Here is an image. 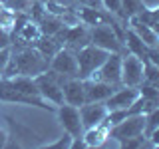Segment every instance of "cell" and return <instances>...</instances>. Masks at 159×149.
Masks as SVG:
<instances>
[{
    "label": "cell",
    "mask_w": 159,
    "mask_h": 149,
    "mask_svg": "<svg viewBox=\"0 0 159 149\" xmlns=\"http://www.w3.org/2000/svg\"><path fill=\"white\" fill-rule=\"evenodd\" d=\"M12 58H14V64H16V70H18L20 76L36 78V76L50 70V60L46 56H42L34 46H26V48L16 50L12 54Z\"/></svg>",
    "instance_id": "6da1fadb"
},
{
    "label": "cell",
    "mask_w": 159,
    "mask_h": 149,
    "mask_svg": "<svg viewBox=\"0 0 159 149\" xmlns=\"http://www.w3.org/2000/svg\"><path fill=\"white\" fill-rule=\"evenodd\" d=\"M89 44L106 50L109 54H127L125 52V44H123V38L113 30L109 24H98V26H92L89 30Z\"/></svg>",
    "instance_id": "7a4b0ae2"
},
{
    "label": "cell",
    "mask_w": 159,
    "mask_h": 149,
    "mask_svg": "<svg viewBox=\"0 0 159 149\" xmlns=\"http://www.w3.org/2000/svg\"><path fill=\"white\" fill-rule=\"evenodd\" d=\"M109 56V52L106 50L93 46V44H88L84 46L82 50L76 52V58H78V78L80 79H86L89 78L96 70L106 62V58Z\"/></svg>",
    "instance_id": "3957f363"
},
{
    "label": "cell",
    "mask_w": 159,
    "mask_h": 149,
    "mask_svg": "<svg viewBox=\"0 0 159 149\" xmlns=\"http://www.w3.org/2000/svg\"><path fill=\"white\" fill-rule=\"evenodd\" d=\"M145 135V115L141 113H129L125 119H121L113 127H109V137L121 141V139Z\"/></svg>",
    "instance_id": "277c9868"
},
{
    "label": "cell",
    "mask_w": 159,
    "mask_h": 149,
    "mask_svg": "<svg viewBox=\"0 0 159 149\" xmlns=\"http://www.w3.org/2000/svg\"><path fill=\"white\" fill-rule=\"evenodd\" d=\"M36 79V88H38V93L44 102L52 103V106H60L64 103V89H62V84L58 82V78L54 76V72H44L40 76L34 78Z\"/></svg>",
    "instance_id": "5b68a950"
},
{
    "label": "cell",
    "mask_w": 159,
    "mask_h": 149,
    "mask_svg": "<svg viewBox=\"0 0 159 149\" xmlns=\"http://www.w3.org/2000/svg\"><path fill=\"white\" fill-rule=\"evenodd\" d=\"M145 79V62L133 54L121 56V86L139 88Z\"/></svg>",
    "instance_id": "8992f818"
},
{
    "label": "cell",
    "mask_w": 159,
    "mask_h": 149,
    "mask_svg": "<svg viewBox=\"0 0 159 149\" xmlns=\"http://www.w3.org/2000/svg\"><path fill=\"white\" fill-rule=\"evenodd\" d=\"M0 102L6 103H24V106H36L42 109H50V111H56V106H50L48 102H44L42 97H30L20 93L16 88L10 84L8 78H0Z\"/></svg>",
    "instance_id": "52a82bcc"
},
{
    "label": "cell",
    "mask_w": 159,
    "mask_h": 149,
    "mask_svg": "<svg viewBox=\"0 0 159 149\" xmlns=\"http://www.w3.org/2000/svg\"><path fill=\"white\" fill-rule=\"evenodd\" d=\"M56 115L66 133H70L72 137L84 135V123H82V117H80V107L70 106V103L64 102L56 107Z\"/></svg>",
    "instance_id": "ba28073f"
},
{
    "label": "cell",
    "mask_w": 159,
    "mask_h": 149,
    "mask_svg": "<svg viewBox=\"0 0 159 149\" xmlns=\"http://www.w3.org/2000/svg\"><path fill=\"white\" fill-rule=\"evenodd\" d=\"M121 56L123 54H109L106 62L89 78L106 82V84H113V86H121Z\"/></svg>",
    "instance_id": "9c48e42d"
},
{
    "label": "cell",
    "mask_w": 159,
    "mask_h": 149,
    "mask_svg": "<svg viewBox=\"0 0 159 149\" xmlns=\"http://www.w3.org/2000/svg\"><path fill=\"white\" fill-rule=\"evenodd\" d=\"M50 70L56 74H62L66 78H78V58L76 52L68 48H60L52 58H50Z\"/></svg>",
    "instance_id": "30bf717a"
},
{
    "label": "cell",
    "mask_w": 159,
    "mask_h": 149,
    "mask_svg": "<svg viewBox=\"0 0 159 149\" xmlns=\"http://www.w3.org/2000/svg\"><path fill=\"white\" fill-rule=\"evenodd\" d=\"M139 93H141V92H139V88L119 86L103 103H106L107 111H111V109H129V107L133 106V102L139 97Z\"/></svg>",
    "instance_id": "8fae6325"
},
{
    "label": "cell",
    "mask_w": 159,
    "mask_h": 149,
    "mask_svg": "<svg viewBox=\"0 0 159 149\" xmlns=\"http://www.w3.org/2000/svg\"><path fill=\"white\" fill-rule=\"evenodd\" d=\"M107 115V107L103 102H86L84 106H80V117L84 123V131L88 127H96L99 123H103V119Z\"/></svg>",
    "instance_id": "7c38bea8"
},
{
    "label": "cell",
    "mask_w": 159,
    "mask_h": 149,
    "mask_svg": "<svg viewBox=\"0 0 159 149\" xmlns=\"http://www.w3.org/2000/svg\"><path fill=\"white\" fill-rule=\"evenodd\" d=\"M119 86L113 84H106L93 78H86L84 79V89H86V102H106V99L116 92Z\"/></svg>",
    "instance_id": "4fadbf2b"
},
{
    "label": "cell",
    "mask_w": 159,
    "mask_h": 149,
    "mask_svg": "<svg viewBox=\"0 0 159 149\" xmlns=\"http://www.w3.org/2000/svg\"><path fill=\"white\" fill-rule=\"evenodd\" d=\"M64 89V102L70 103V106H84L86 103V89H84V79L80 78H68L66 82L62 84Z\"/></svg>",
    "instance_id": "5bb4252c"
},
{
    "label": "cell",
    "mask_w": 159,
    "mask_h": 149,
    "mask_svg": "<svg viewBox=\"0 0 159 149\" xmlns=\"http://www.w3.org/2000/svg\"><path fill=\"white\" fill-rule=\"evenodd\" d=\"M129 24H131V30L143 40V44H145L147 48H155V46H157V42H159V34H157V30H155V28H151L149 24L141 22V20L135 18V16L129 18Z\"/></svg>",
    "instance_id": "9a60e30c"
},
{
    "label": "cell",
    "mask_w": 159,
    "mask_h": 149,
    "mask_svg": "<svg viewBox=\"0 0 159 149\" xmlns=\"http://www.w3.org/2000/svg\"><path fill=\"white\" fill-rule=\"evenodd\" d=\"M123 44H125V52H127V54H133V56L141 58L143 62H147V52H149V48L143 44V40L139 38L131 28H127L125 34H123Z\"/></svg>",
    "instance_id": "2e32d148"
},
{
    "label": "cell",
    "mask_w": 159,
    "mask_h": 149,
    "mask_svg": "<svg viewBox=\"0 0 159 149\" xmlns=\"http://www.w3.org/2000/svg\"><path fill=\"white\" fill-rule=\"evenodd\" d=\"M109 137V127L106 123H99L96 127H88L84 131V141L88 147H99L103 145V141Z\"/></svg>",
    "instance_id": "e0dca14e"
},
{
    "label": "cell",
    "mask_w": 159,
    "mask_h": 149,
    "mask_svg": "<svg viewBox=\"0 0 159 149\" xmlns=\"http://www.w3.org/2000/svg\"><path fill=\"white\" fill-rule=\"evenodd\" d=\"M34 48H36L38 52L42 54V56H46V58L50 60L60 48H62V44L58 42L56 36H46V34H40V38L34 42Z\"/></svg>",
    "instance_id": "ac0fdd59"
},
{
    "label": "cell",
    "mask_w": 159,
    "mask_h": 149,
    "mask_svg": "<svg viewBox=\"0 0 159 149\" xmlns=\"http://www.w3.org/2000/svg\"><path fill=\"white\" fill-rule=\"evenodd\" d=\"M157 127H159V106L145 113V137L153 131V129H157Z\"/></svg>",
    "instance_id": "d6986e66"
},
{
    "label": "cell",
    "mask_w": 159,
    "mask_h": 149,
    "mask_svg": "<svg viewBox=\"0 0 159 149\" xmlns=\"http://www.w3.org/2000/svg\"><path fill=\"white\" fill-rule=\"evenodd\" d=\"M4 6L14 10V12H26V10L32 6V0H4Z\"/></svg>",
    "instance_id": "ffe728a7"
},
{
    "label": "cell",
    "mask_w": 159,
    "mask_h": 149,
    "mask_svg": "<svg viewBox=\"0 0 159 149\" xmlns=\"http://www.w3.org/2000/svg\"><path fill=\"white\" fill-rule=\"evenodd\" d=\"M102 4H103V8L107 10V12H111L113 16H119V18H123V10H121V0H102ZM125 20V18H123ZM127 22V20H125Z\"/></svg>",
    "instance_id": "44dd1931"
},
{
    "label": "cell",
    "mask_w": 159,
    "mask_h": 149,
    "mask_svg": "<svg viewBox=\"0 0 159 149\" xmlns=\"http://www.w3.org/2000/svg\"><path fill=\"white\" fill-rule=\"evenodd\" d=\"M72 135L70 133H66L64 131V135L58 139V141H54V143H48V145H44V147H48V149H60V147H66V149H70L72 147Z\"/></svg>",
    "instance_id": "7402d4cb"
},
{
    "label": "cell",
    "mask_w": 159,
    "mask_h": 149,
    "mask_svg": "<svg viewBox=\"0 0 159 149\" xmlns=\"http://www.w3.org/2000/svg\"><path fill=\"white\" fill-rule=\"evenodd\" d=\"M10 54H12V50L8 48H2L0 50V78H2V74H4V68H6V64H8V60H10Z\"/></svg>",
    "instance_id": "603a6c76"
},
{
    "label": "cell",
    "mask_w": 159,
    "mask_h": 149,
    "mask_svg": "<svg viewBox=\"0 0 159 149\" xmlns=\"http://www.w3.org/2000/svg\"><path fill=\"white\" fill-rule=\"evenodd\" d=\"M10 44H12V36H10V32L0 28V50L2 48H8Z\"/></svg>",
    "instance_id": "cb8c5ba5"
},
{
    "label": "cell",
    "mask_w": 159,
    "mask_h": 149,
    "mask_svg": "<svg viewBox=\"0 0 159 149\" xmlns=\"http://www.w3.org/2000/svg\"><path fill=\"white\" fill-rule=\"evenodd\" d=\"M147 139H149V143H151V147H159V127L153 129V131L147 135Z\"/></svg>",
    "instance_id": "d4e9b609"
},
{
    "label": "cell",
    "mask_w": 159,
    "mask_h": 149,
    "mask_svg": "<svg viewBox=\"0 0 159 149\" xmlns=\"http://www.w3.org/2000/svg\"><path fill=\"white\" fill-rule=\"evenodd\" d=\"M6 141H8V133H6V129H0V147L6 145Z\"/></svg>",
    "instance_id": "484cf974"
},
{
    "label": "cell",
    "mask_w": 159,
    "mask_h": 149,
    "mask_svg": "<svg viewBox=\"0 0 159 149\" xmlns=\"http://www.w3.org/2000/svg\"><path fill=\"white\" fill-rule=\"evenodd\" d=\"M56 2H60V4H64V6H68V2H70V0H56Z\"/></svg>",
    "instance_id": "4316f807"
},
{
    "label": "cell",
    "mask_w": 159,
    "mask_h": 149,
    "mask_svg": "<svg viewBox=\"0 0 159 149\" xmlns=\"http://www.w3.org/2000/svg\"><path fill=\"white\" fill-rule=\"evenodd\" d=\"M155 48H157V52H159V42H157V46H155Z\"/></svg>",
    "instance_id": "83f0119b"
},
{
    "label": "cell",
    "mask_w": 159,
    "mask_h": 149,
    "mask_svg": "<svg viewBox=\"0 0 159 149\" xmlns=\"http://www.w3.org/2000/svg\"><path fill=\"white\" fill-rule=\"evenodd\" d=\"M2 2H4V0H0V4H2Z\"/></svg>",
    "instance_id": "f1b7e54d"
}]
</instances>
